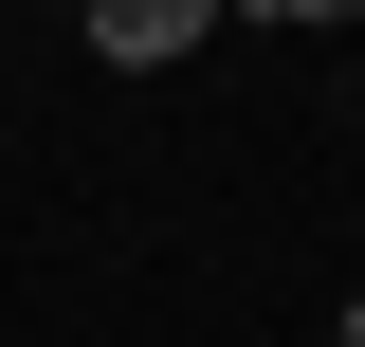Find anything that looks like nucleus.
<instances>
[{"instance_id": "obj_1", "label": "nucleus", "mask_w": 365, "mask_h": 347, "mask_svg": "<svg viewBox=\"0 0 365 347\" xmlns=\"http://www.w3.org/2000/svg\"><path fill=\"white\" fill-rule=\"evenodd\" d=\"M91 55L110 74H165V55H201V0H91Z\"/></svg>"}, {"instance_id": "obj_2", "label": "nucleus", "mask_w": 365, "mask_h": 347, "mask_svg": "<svg viewBox=\"0 0 365 347\" xmlns=\"http://www.w3.org/2000/svg\"><path fill=\"white\" fill-rule=\"evenodd\" d=\"M329 347H365V293H347V329H329Z\"/></svg>"}]
</instances>
